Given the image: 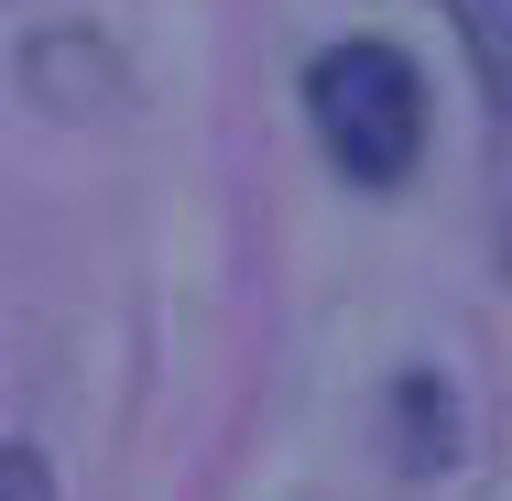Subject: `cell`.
<instances>
[{"mask_svg":"<svg viewBox=\"0 0 512 501\" xmlns=\"http://www.w3.org/2000/svg\"><path fill=\"white\" fill-rule=\"evenodd\" d=\"M306 109L349 186H404L414 153H425V77L393 44H327L306 66Z\"/></svg>","mask_w":512,"mask_h":501,"instance_id":"obj_1","label":"cell"},{"mask_svg":"<svg viewBox=\"0 0 512 501\" xmlns=\"http://www.w3.org/2000/svg\"><path fill=\"white\" fill-rule=\"evenodd\" d=\"M22 88L55 109V120H77V109H109V99H120V66H109L88 33H33V44H22Z\"/></svg>","mask_w":512,"mask_h":501,"instance_id":"obj_2","label":"cell"},{"mask_svg":"<svg viewBox=\"0 0 512 501\" xmlns=\"http://www.w3.org/2000/svg\"><path fill=\"white\" fill-rule=\"evenodd\" d=\"M447 11H458V33H469V66H480L491 109L512 120V0H447Z\"/></svg>","mask_w":512,"mask_h":501,"instance_id":"obj_3","label":"cell"},{"mask_svg":"<svg viewBox=\"0 0 512 501\" xmlns=\"http://www.w3.org/2000/svg\"><path fill=\"white\" fill-rule=\"evenodd\" d=\"M0 501H55V480H44V458H33V447H11V458H0Z\"/></svg>","mask_w":512,"mask_h":501,"instance_id":"obj_4","label":"cell"}]
</instances>
